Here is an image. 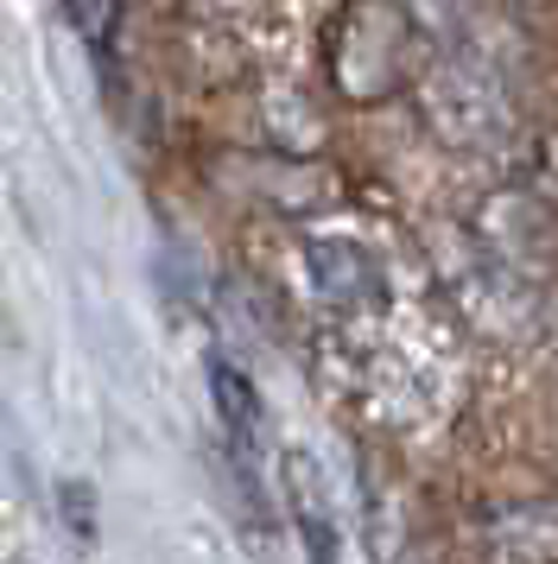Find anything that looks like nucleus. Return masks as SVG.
Instances as JSON below:
<instances>
[{"label":"nucleus","mask_w":558,"mask_h":564,"mask_svg":"<svg viewBox=\"0 0 558 564\" xmlns=\"http://www.w3.org/2000/svg\"><path fill=\"white\" fill-rule=\"evenodd\" d=\"M495 552H507V558H558V508L533 501V508L495 513Z\"/></svg>","instance_id":"3"},{"label":"nucleus","mask_w":558,"mask_h":564,"mask_svg":"<svg viewBox=\"0 0 558 564\" xmlns=\"http://www.w3.org/2000/svg\"><path fill=\"white\" fill-rule=\"evenodd\" d=\"M304 254L318 267V292H324L330 305L355 311V305H375L380 299V280H375V267H368L362 248H350V241H311Z\"/></svg>","instance_id":"1"},{"label":"nucleus","mask_w":558,"mask_h":564,"mask_svg":"<svg viewBox=\"0 0 558 564\" xmlns=\"http://www.w3.org/2000/svg\"><path fill=\"white\" fill-rule=\"evenodd\" d=\"M57 508H64V527L76 539H96V488L83 482V476H64L57 482Z\"/></svg>","instance_id":"5"},{"label":"nucleus","mask_w":558,"mask_h":564,"mask_svg":"<svg viewBox=\"0 0 558 564\" xmlns=\"http://www.w3.org/2000/svg\"><path fill=\"white\" fill-rule=\"evenodd\" d=\"M210 400H216L228 432L254 437V387H248V375H235L228 361H210Z\"/></svg>","instance_id":"4"},{"label":"nucleus","mask_w":558,"mask_h":564,"mask_svg":"<svg viewBox=\"0 0 558 564\" xmlns=\"http://www.w3.org/2000/svg\"><path fill=\"white\" fill-rule=\"evenodd\" d=\"M64 13H71V26L83 32V39H108L115 0H64Z\"/></svg>","instance_id":"6"},{"label":"nucleus","mask_w":558,"mask_h":564,"mask_svg":"<svg viewBox=\"0 0 558 564\" xmlns=\"http://www.w3.org/2000/svg\"><path fill=\"white\" fill-rule=\"evenodd\" d=\"M152 7H172V0H152Z\"/></svg>","instance_id":"7"},{"label":"nucleus","mask_w":558,"mask_h":564,"mask_svg":"<svg viewBox=\"0 0 558 564\" xmlns=\"http://www.w3.org/2000/svg\"><path fill=\"white\" fill-rule=\"evenodd\" d=\"M286 495H292V513H299L311 552H318V558H330V552H336V539H330L324 469H318V457H311V451H286Z\"/></svg>","instance_id":"2"}]
</instances>
